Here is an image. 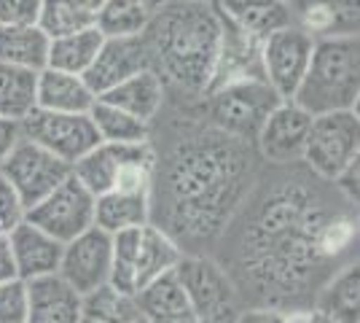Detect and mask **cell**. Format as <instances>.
Returning <instances> with one entry per match:
<instances>
[{"mask_svg": "<svg viewBox=\"0 0 360 323\" xmlns=\"http://www.w3.org/2000/svg\"><path fill=\"white\" fill-rule=\"evenodd\" d=\"M299 165H288L290 172L271 184L261 175L231 221L237 232L224 270L242 305L283 312L312 308L323 283L358 259V208Z\"/></svg>", "mask_w": 360, "mask_h": 323, "instance_id": "1", "label": "cell"}, {"mask_svg": "<svg viewBox=\"0 0 360 323\" xmlns=\"http://www.w3.org/2000/svg\"><path fill=\"white\" fill-rule=\"evenodd\" d=\"M162 135V146L150 140V224L180 248L224 240L264 175V159L255 146L205 124L186 106L172 108Z\"/></svg>", "mask_w": 360, "mask_h": 323, "instance_id": "2", "label": "cell"}, {"mask_svg": "<svg viewBox=\"0 0 360 323\" xmlns=\"http://www.w3.org/2000/svg\"><path fill=\"white\" fill-rule=\"evenodd\" d=\"M148 68L162 78L167 100L194 106L210 89L221 51V16L210 3L169 0L140 32Z\"/></svg>", "mask_w": 360, "mask_h": 323, "instance_id": "3", "label": "cell"}, {"mask_svg": "<svg viewBox=\"0 0 360 323\" xmlns=\"http://www.w3.org/2000/svg\"><path fill=\"white\" fill-rule=\"evenodd\" d=\"M360 97V44L358 38L315 41L307 73L293 103L309 116L330 110H358Z\"/></svg>", "mask_w": 360, "mask_h": 323, "instance_id": "4", "label": "cell"}, {"mask_svg": "<svg viewBox=\"0 0 360 323\" xmlns=\"http://www.w3.org/2000/svg\"><path fill=\"white\" fill-rule=\"evenodd\" d=\"M110 277L108 286L124 296H132L150 286L153 280L172 272L183 248L159 227L143 224L110 234Z\"/></svg>", "mask_w": 360, "mask_h": 323, "instance_id": "5", "label": "cell"}, {"mask_svg": "<svg viewBox=\"0 0 360 323\" xmlns=\"http://www.w3.org/2000/svg\"><path fill=\"white\" fill-rule=\"evenodd\" d=\"M277 103L283 100L271 92V87L264 78H245V81H231L218 89H210L202 100L186 108H191L205 124L242 143L255 146L261 124L266 122V116Z\"/></svg>", "mask_w": 360, "mask_h": 323, "instance_id": "6", "label": "cell"}, {"mask_svg": "<svg viewBox=\"0 0 360 323\" xmlns=\"http://www.w3.org/2000/svg\"><path fill=\"white\" fill-rule=\"evenodd\" d=\"M156 154L153 143H97L73 165V175L94 197L108 191L150 194Z\"/></svg>", "mask_w": 360, "mask_h": 323, "instance_id": "7", "label": "cell"}, {"mask_svg": "<svg viewBox=\"0 0 360 323\" xmlns=\"http://www.w3.org/2000/svg\"><path fill=\"white\" fill-rule=\"evenodd\" d=\"M172 275L178 277L199 323H234L245 308L231 275L212 256L183 253Z\"/></svg>", "mask_w": 360, "mask_h": 323, "instance_id": "8", "label": "cell"}, {"mask_svg": "<svg viewBox=\"0 0 360 323\" xmlns=\"http://www.w3.org/2000/svg\"><path fill=\"white\" fill-rule=\"evenodd\" d=\"M360 154L358 110H330L312 116L301 165L315 178L333 184L339 172L349 167Z\"/></svg>", "mask_w": 360, "mask_h": 323, "instance_id": "9", "label": "cell"}, {"mask_svg": "<svg viewBox=\"0 0 360 323\" xmlns=\"http://www.w3.org/2000/svg\"><path fill=\"white\" fill-rule=\"evenodd\" d=\"M19 138L46 148L70 167L100 143L89 113H57L44 108H32L19 122Z\"/></svg>", "mask_w": 360, "mask_h": 323, "instance_id": "10", "label": "cell"}, {"mask_svg": "<svg viewBox=\"0 0 360 323\" xmlns=\"http://www.w3.org/2000/svg\"><path fill=\"white\" fill-rule=\"evenodd\" d=\"M25 221L44 229L62 246L94 227V194L75 178L73 172L51 194L25 213Z\"/></svg>", "mask_w": 360, "mask_h": 323, "instance_id": "11", "label": "cell"}, {"mask_svg": "<svg viewBox=\"0 0 360 323\" xmlns=\"http://www.w3.org/2000/svg\"><path fill=\"white\" fill-rule=\"evenodd\" d=\"M70 172L73 167L68 162H62L54 154H49L46 148L25 138L16 140L14 148L0 165V175L14 186L27 210L44 200L46 194H51Z\"/></svg>", "mask_w": 360, "mask_h": 323, "instance_id": "12", "label": "cell"}, {"mask_svg": "<svg viewBox=\"0 0 360 323\" xmlns=\"http://www.w3.org/2000/svg\"><path fill=\"white\" fill-rule=\"evenodd\" d=\"M315 41L293 25L269 32L261 41V70L264 81L280 100H293L301 78L307 73V65L312 57Z\"/></svg>", "mask_w": 360, "mask_h": 323, "instance_id": "13", "label": "cell"}, {"mask_svg": "<svg viewBox=\"0 0 360 323\" xmlns=\"http://www.w3.org/2000/svg\"><path fill=\"white\" fill-rule=\"evenodd\" d=\"M309 124H312V116L293 100L277 103L255 138V151L264 159V165H271V167L299 165Z\"/></svg>", "mask_w": 360, "mask_h": 323, "instance_id": "14", "label": "cell"}, {"mask_svg": "<svg viewBox=\"0 0 360 323\" xmlns=\"http://www.w3.org/2000/svg\"><path fill=\"white\" fill-rule=\"evenodd\" d=\"M110 234L91 227L62 248L57 275L81 296L108 286L110 277Z\"/></svg>", "mask_w": 360, "mask_h": 323, "instance_id": "15", "label": "cell"}, {"mask_svg": "<svg viewBox=\"0 0 360 323\" xmlns=\"http://www.w3.org/2000/svg\"><path fill=\"white\" fill-rule=\"evenodd\" d=\"M290 25L307 32L312 41L358 38L360 3L358 0H293L288 3Z\"/></svg>", "mask_w": 360, "mask_h": 323, "instance_id": "16", "label": "cell"}, {"mask_svg": "<svg viewBox=\"0 0 360 323\" xmlns=\"http://www.w3.org/2000/svg\"><path fill=\"white\" fill-rule=\"evenodd\" d=\"M143 70H150V68L148 54H146V44H143L140 35L105 38L94 62H91V68L84 73V81L89 84V89L97 97V94L113 89L116 84L137 76Z\"/></svg>", "mask_w": 360, "mask_h": 323, "instance_id": "17", "label": "cell"}, {"mask_svg": "<svg viewBox=\"0 0 360 323\" xmlns=\"http://www.w3.org/2000/svg\"><path fill=\"white\" fill-rule=\"evenodd\" d=\"M218 16H221V51H218V65H215V73H212L210 89H218V87L231 84V81H245V78H264L261 38L240 30L221 11H218Z\"/></svg>", "mask_w": 360, "mask_h": 323, "instance_id": "18", "label": "cell"}, {"mask_svg": "<svg viewBox=\"0 0 360 323\" xmlns=\"http://www.w3.org/2000/svg\"><path fill=\"white\" fill-rule=\"evenodd\" d=\"M8 246L14 253L16 275L22 280L32 277L57 275L62 262V243L54 240L44 229L32 227L30 221H22L11 234H8Z\"/></svg>", "mask_w": 360, "mask_h": 323, "instance_id": "19", "label": "cell"}, {"mask_svg": "<svg viewBox=\"0 0 360 323\" xmlns=\"http://www.w3.org/2000/svg\"><path fill=\"white\" fill-rule=\"evenodd\" d=\"M27 318L25 323H75L81 312V293L73 291L60 275L25 280Z\"/></svg>", "mask_w": 360, "mask_h": 323, "instance_id": "20", "label": "cell"}, {"mask_svg": "<svg viewBox=\"0 0 360 323\" xmlns=\"http://www.w3.org/2000/svg\"><path fill=\"white\" fill-rule=\"evenodd\" d=\"M97 100L119 108V110L135 116L140 122L153 124L156 116H159L167 106V92H165L162 78L156 76L153 70H143V73H137V76L116 84L113 89L97 94Z\"/></svg>", "mask_w": 360, "mask_h": 323, "instance_id": "21", "label": "cell"}, {"mask_svg": "<svg viewBox=\"0 0 360 323\" xmlns=\"http://www.w3.org/2000/svg\"><path fill=\"white\" fill-rule=\"evenodd\" d=\"M94 100L97 97L84 76L62 73L54 68H44L35 76V108L57 113H89Z\"/></svg>", "mask_w": 360, "mask_h": 323, "instance_id": "22", "label": "cell"}, {"mask_svg": "<svg viewBox=\"0 0 360 323\" xmlns=\"http://www.w3.org/2000/svg\"><path fill=\"white\" fill-rule=\"evenodd\" d=\"M137 315L146 323H199L178 277L172 272L162 275L135 296Z\"/></svg>", "mask_w": 360, "mask_h": 323, "instance_id": "23", "label": "cell"}, {"mask_svg": "<svg viewBox=\"0 0 360 323\" xmlns=\"http://www.w3.org/2000/svg\"><path fill=\"white\" fill-rule=\"evenodd\" d=\"M312 308L328 315L333 323H358L360 321V267L358 259L345 264L323 283Z\"/></svg>", "mask_w": 360, "mask_h": 323, "instance_id": "24", "label": "cell"}, {"mask_svg": "<svg viewBox=\"0 0 360 323\" xmlns=\"http://www.w3.org/2000/svg\"><path fill=\"white\" fill-rule=\"evenodd\" d=\"M150 224V194L108 191L94 197V227L105 234Z\"/></svg>", "mask_w": 360, "mask_h": 323, "instance_id": "25", "label": "cell"}, {"mask_svg": "<svg viewBox=\"0 0 360 323\" xmlns=\"http://www.w3.org/2000/svg\"><path fill=\"white\" fill-rule=\"evenodd\" d=\"M212 6L240 30L250 32L261 41L269 32L290 25L288 6L280 0H212Z\"/></svg>", "mask_w": 360, "mask_h": 323, "instance_id": "26", "label": "cell"}, {"mask_svg": "<svg viewBox=\"0 0 360 323\" xmlns=\"http://www.w3.org/2000/svg\"><path fill=\"white\" fill-rule=\"evenodd\" d=\"M46 57L49 38L38 25H0V62L38 73L46 68Z\"/></svg>", "mask_w": 360, "mask_h": 323, "instance_id": "27", "label": "cell"}, {"mask_svg": "<svg viewBox=\"0 0 360 323\" xmlns=\"http://www.w3.org/2000/svg\"><path fill=\"white\" fill-rule=\"evenodd\" d=\"M105 35L97 30L94 25L86 30L70 32L49 41V57H46V68H54L62 73H75L84 76L91 68V62L97 57V51L103 46Z\"/></svg>", "mask_w": 360, "mask_h": 323, "instance_id": "28", "label": "cell"}, {"mask_svg": "<svg viewBox=\"0 0 360 323\" xmlns=\"http://www.w3.org/2000/svg\"><path fill=\"white\" fill-rule=\"evenodd\" d=\"M35 76L32 70L0 62V119L19 124L35 108Z\"/></svg>", "mask_w": 360, "mask_h": 323, "instance_id": "29", "label": "cell"}, {"mask_svg": "<svg viewBox=\"0 0 360 323\" xmlns=\"http://www.w3.org/2000/svg\"><path fill=\"white\" fill-rule=\"evenodd\" d=\"M89 119L97 129L100 143H146L150 140V124L140 122L103 100H94V106L89 108Z\"/></svg>", "mask_w": 360, "mask_h": 323, "instance_id": "30", "label": "cell"}, {"mask_svg": "<svg viewBox=\"0 0 360 323\" xmlns=\"http://www.w3.org/2000/svg\"><path fill=\"white\" fill-rule=\"evenodd\" d=\"M135 318V299L124 296L110 286H103L81 299V312L75 323H132Z\"/></svg>", "mask_w": 360, "mask_h": 323, "instance_id": "31", "label": "cell"}, {"mask_svg": "<svg viewBox=\"0 0 360 323\" xmlns=\"http://www.w3.org/2000/svg\"><path fill=\"white\" fill-rule=\"evenodd\" d=\"M148 19L150 14L137 0H105L94 11V27L105 38H124V35H140Z\"/></svg>", "mask_w": 360, "mask_h": 323, "instance_id": "32", "label": "cell"}, {"mask_svg": "<svg viewBox=\"0 0 360 323\" xmlns=\"http://www.w3.org/2000/svg\"><path fill=\"white\" fill-rule=\"evenodd\" d=\"M35 25L49 41H54V38H62V35L91 27L94 14L81 8L75 0H41V11H38Z\"/></svg>", "mask_w": 360, "mask_h": 323, "instance_id": "33", "label": "cell"}, {"mask_svg": "<svg viewBox=\"0 0 360 323\" xmlns=\"http://www.w3.org/2000/svg\"><path fill=\"white\" fill-rule=\"evenodd\" d=\"M27 318V286L22 277L0 283V323H25Z\"/></svg>", "mask_w": 360, "mask_h": 323, "instance_id": "34", "label": "cell"}, {"mask_svg": "<svg viewBox=\"0 0 360 323\" xmlns=\"http://www.w3.org/2000/svg\"><path fill=\"white\" fill-rule=\"evenodd\" d=\"M25 213L27 208L22 205L16 189L0 175V234H11L25 221Z\"/></svg>", "mask_w": 360, "mask_h": 323, "instance_id": "35", "label": "cell"}, {"mask_svg": "<svg viewBox=\"0 0 360 323\" xmlns=\"http://www.w3.org/2000/svg\"><path fill=\"white\" fill-rule=\"evenodd\" d=\"M41 0H0V25H35Z\"/></svg>", "mask_w": 360, "mask_h": 323, "instance_id": "36", "label": "cell"}, {"mask_svg": "<svg viewBox=\"0 0 360 323\" xmlns=\"http://www.w3.org/2000/svg\"><path fill=\"white\" fill-rule=\"evenodd\" d=\"M285 312L274 308H242L234 323H283Z\"/></svg>", "mask_w": 360, "mask_h": 323, "instance_id": "37", "label": "cell"}, {"mask_svg": "<svg viewBox=\"0 0 360 323\" xmlns=\"http://www.w3.org/2000/svg\"><path fill=\"white\" fill-rule=\"evenodd\" d=\"M14 277L19 275H16L14 253H11V246H8V234H0V283H8Z\"/></svg>", "mask_w": 360, "mask_h": 323, "instance_id": "38", "label": "cell"}, {"mask_svg": "<svg viewBox=\"0 0 360 323\" xmlns=\"http://www.w3.org/2000/svg\"><path fill=\"white\" fill-rule=\"evenodd\" d=\"M16 140H19V124L0 119V165H3V159L8 156V151L14 148Z\"/></svg>", "mask_w": 360, "mask_h": 323, "instance_id": "39", "label": "cell"}, {"mask_svg": "<svg viewBox=\"0 0 360 323\" xmlns=\"http://www.w3.org/2000/svg\"><path fill=\"white\" fill-rule=\"evenodd\" d=\"M283 323H333L328 315H323L315 308H304V310H290L285 312V321Z\"/></svg>", "mask_w": 360, "mask_h": 323, "instance_id": "40", "label": "cell"}, {"mask_svg": "<svg viewBox=\"0 0 360 323\" xmlns=\"http://www.w3.org/2000/svg\"><path fill=\"white\" fill-rule=\"evenodd\" d=\"M137 3H140V6H143V8H146L150 16H153L156 11H159V8H162V6H167L169 0H137Z\"/></svg>", "mask_w": 360, "mask_h": 323, "instance_id": "41", "label": "cell"}, {"mask_svg": "<svg viewBox=\"0 0 360 323\" xmlns=\"http://www.w3.org/2000/svg\"><path fill=\"white\" fill-rule=\"evenodd\" d=\"M75 3H78L81 8H86V11H91V14H94V11H97V8H100L105 0H75Z\"/></svg>", "mask_w": 360, "mask_h": 323, "instance_id": "42", "label": "cell"}, {"mask_svg": "<svg viewBox=\"0 0 360 323\" xmlns=\"http://www.w3.org/2000/svg\"><path fill=\"white\" fill-rule=\"evenodd\" d=\"M132 323H146V321H143V318H140V315H137V318H135V321H132Z\"/></svg>", "mask_w": 360, "mask_h": 323, "instance_id": "43", "label": "cell"}, {"mask_svg": "<svg viewBox=\"0 0 360 323\" xmlns=\"http://www.w3.org/2000/svg\"><path fill=\"white\" fill-rule=\"evenodd\" d=\"M280 3H285V6H288V3H293V0H280Z\"/></svg>", "mask_w": 360, "mask_h": 323, "instance_id": "44", "label": "cell"}, {"mask_svg": "<svg viewBox=\"0 0 360 323\" xmlns=\"http://www.w3.org/2000/svg\"><path fill=\"white\" fill-rule=\"evenodd\" d=\"M199 3H210V0H199Z\"/></svg>", "mask_w": 360, "mask_h": 323, "instance_id": "45", "label": "cell"}]
</instances>
